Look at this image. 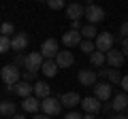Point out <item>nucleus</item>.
<instances>
[{
    "mask_svg": "<svg viewBox=\"0 0 128 119\" xmlns=\"http://www.w3.org/2000/svg\"><path fill=\"white\" fill-rule=\"evenodd\" d=\"M126 106H128V96L126 94H118L113 98V102H111V109L113 111H124Z\"/></svg>",
    "mask_w": 128,
    "mask_h": 119,
    "instance_id": "nucleus-18",
    "label": "nucleus"
},
{
    "mask_svg": "<svg viewBox=\"0 0 128 119\" xmlns=\"http://www.w3.org/2000/svg\"><path fill=\"white\" fill-rule=\"evenodd\" d=\"M96 72L94 70H90V68H86V70H81V72H79V83H81V85H86V87H94L96 85Z\"/></svg>",
    "mask_w": 128,
    "mask_h": 119,
    "instance_id": "nucleus-14",
    "label": "nucleus"
},
{
    "mask_svg": "<svg viewBox=\"0 0 128 119\" xmlns=\"http://www.w3.org/2000/svg\"><path fill=\"white\" fill-rule=\"evenodd\" d=\"M79 49H81L83 53H88V55H90L92 51H96V47H94V41H81V43H79Z\"/></svg>",
    "mask_w": 128,
    "mask_h": 119,
    "instance_id": "nucleus-25",
    "label": "nucleus"
},
{
    "mask_svg": "<svg viewBox=\"0 0 128 119\" xmlns=\"http://www.w3.org/2000/svg\"><path fill=\"white\" fill-rule=\"evenodd\" d=\"M120 32H122V38H128V21H124V23H122Z\"/></svg>",
    "mask_w": 128,
    "mask_h": 119,
    "instance_id": "nucleus-31",
    "label": "nucleus"
},
{
    "mask_svg": "<svg viewBox=\"0 0 128 119\" xmlns=\"http://www.w3.org/2000/svg\"><path fill=\"white\" fill-rule=\"evenodd\" d=\"M58 41L56 38H47V41H43L41 45V51L38 53L43 55V60H56V55H58Z\"/></svg>",
    "mask_w": 128,
    "mask_h": 119,
    "instance_id": "nucleus-5",
    "label": "nucleus"
},
{
    "mask_svg": "<svg viewBox=\"0 0 128 119\" xmlns=\"http://www.w3.org/2000/svg\"><path fill=\"white\" fill-rule=\"evenodd\" d=\"M0 77L4 81V85H17L19 79H22V72H19V68H15L13 64H9V66H4V68L0 70Z\"/></svg>",
    "mask_w": 128,
    "mask_h": 119,
    "instance_id": "nucleus-2",
    "label": "nucleus"
},
{
    "mask_svg": "<svg viewBox=\"0 0 128 119\" xmlns=\"http://www.w3.org/2000/svg\"><path fill=\"white\" fill-rule=\"evenodd\" d=\"M47 6H49V9H54V11H58V9H62V6H64V2H62V0H49V2H47Z\"/></svg>",
    "mask_w": 128,
    "mask_h": 119,
    "instance_id": "nucleus-28",
    "label": "nucleus"
},
{
    "mask_svg": "<svg viewBox=\"0 0 128 119\" xmlns=\"http://www.w3.org/2000/svg\"><path fill=\"white\" fill-rule=\"evenodd\" d=\"M9 49H11V38H6V36L0 34V53H6Z\"/></svg>",
    "mask_w": 128,
    "mask_h": 119,
    "instance_id": "nucleus-27",
    "label": "nucleus"
},
{
    "mask_svg": "<svg viewBox=\"0 0 128 119\" xmlns=\"http://www.w3.org/2000/svg\"><path fill=\"white\" fill-rule=\"evenodd\" d=\"M83 15H86V17L90 19V23L94 26V23H98V21L105 19V9L98 6V4H88V6H83Z\"/></svg>",
    "mask_w": 128,
    "mask_h": 119,
    "instance_id": "nucleus-3",
    "label": "nucleus"
},
{
    "mask_svg": "<svg viewBox=\"0 0 128 119\" xmlns=\"http://www.w3.org/2000/svg\"><path fill=\"white\" fill-rule=\"evenodd\" d=\"M11 119H26V117H24V115H22V113H15V115H13V117H11Z\"/></svg>",
    "mask_w": 128,
    "mask_h": 119,
    "instance_id": "nucleus-39",
    "label": "nucleus"
},
{
    "mask_svg": "<svg viewBox=\"0 0 128 119\" xmlns=\"http://www.w3.org/2000/svg\"><path fill=\"white\" fill-rule=\"evenodd\" d=\"M100 109H102V111H105V113H109V111H113V109H111V102H105V104H102V106H100Z\"/></svg>",
    "mask_w": 128,
    "mask_h": 119,
    "instance_id": "nucleus-36",
    "label": "nucleus"
},
{
    "mask_svg": "<svg viewBox=\"0 0 128 119\" xmlns=\"http://www.w3.org/2000/svg\"><path fill=\"white\" fill-rule=\"evenodd\" d=\"M24 60H26V55H15V62H13V66H15V68L24 66Z\"/></svg>",
    "mask_w": 128,
    "mask_h": 119,
    "instance_id": "nucleus-29",
    "label": "nucleus"
},
{
    "mask_svg": "<svg viewBox=\"0 0 128 119\" xmlns=\"http://www.w3.org/2000/svg\"><path fill=\"white\" fill-rule=\"evenodd\" d=\"M32 119H49V117H47V115H43V113H36Z\"/></svg>",
    "mask_w": 128,
    "mask_h": 119,
    "instance_id": "nucleus-37",
    "label": "nucleus"
},
{
    "mask_svg": "<svg viewBox=\"0 0 128 119\" xmlns=\"http://www.w3.org/2000/svg\"><path fill=\"white\" fill-rule=\"evenodd\" d=\"M13 32H15V26H13V23H0V34H2V36L9 38Z\"/></svg>",
    "mask_w": 128,
    "mask_h": 119,
    "instance_id": "nucleus-26",
    "label": "nucleus"
},
{
    "mask_svg": "<svg viewBox=\"0 0 128 119\" xmlns=\"http://www.w3.org/2000/svg\"><path fill=\"white\" fill-rule=\"evenodd\" d=\"M94 98L100 102H109L111 98V85H107V83H96L94 85Z\"/></svg>",
    "mask_w": 128,
    "mask_h": 119,
    "instance_id": "nucleus-10",
    "label": "nucleus"
},
{
    "mask_svg": "<svg viewBox=\"0 0 128 119\" xmlns=\"http://www.w3.org/2000/svg\"><path fill=\"white\" fill-rule=\"evenodd\" d=\"M41 70H43V74H45V77H56L58 66H56L54 60H45V62H43V66H41Z\"/></svg>",
    "mask_w": 128,
    "mask_h": 119,
    "instance_id": "nucleus-22",
    "label": "nucleus"
},
{
    "mask_svg": "<svg viewBox=\"0 0 128 119\" xmlns=\"http://www.w3.org/2000/svg\"><path fill=\"white\" fill-rule=\"evenodd\" d=\"M56 66L58 68H70V66L75 64V58H73V51H58V55H56Z\"/></svg>",
    "mask_w": 128,
    "mask_h": 119,
    "instance_id": "nucleus-8",
    "label": "nucleus"
},
{
    "mask_svg": "<svg viewBox=\"0 0 128 119\" xmlns=\"http://www.w3.org/2000/svg\"><path fill=\"white\" fill-rule=\"evenodd\" d=\"M64 119H81V115L75 113V111H70V113H66V117H64Z\"/></svg>",
    "mask_w": 128,
    "mask_h": 119,
    "instance_id": "nucleus-34",
    "label": "nucleus"
},
{
    "mask_svg": "<svg viewBox=\"0 0 128 119\" xmlns=\"http://www.w3.org/2000/svg\"><path fill=\"white\" fill-rule=\"evenodd\" d=\"M81 106L86 109V113H90V115H94V113H98L100 111V100H96L94 96H88V98H83L81 100Z\"/></svg>",
    "mask_w": 128,
    "mask_h": 119,
    "instance_id": "nucleus-13",
    "label": "nucleus"
},
{
    "mask_svg": "<svg viewBox=\"0 0 128 119\" xmlns=\"http://www.w3.org/2000/svg\"><path fill=\"white\" fill-rule=\"evenodd\" d=\"M81 119H96V117H94V115H90V113H86V115H83Z\"/></svg>",
    "mask_w": 128,
    "mask_h": 119,
    "instance_id": "nucleus-40",
    "label": "nucleus"
},
{
    "mask_svg": "<svg viewBox=\"0 0 128 119\" xmlns=\"http://www.w3.org/2000/svg\"><path fill=\"white\" fill-rule=\"evenodd\" d=\"M70 30H81V21H70Z\"/></svg>",
    "mask_w": 128,
    "mask_h": 119,
    "instance_id": "nucleus-35",
    "label": "nucleus"
},
{
    "mask_svg": "<svg viewBox=\"0 0 128 119\" xmlns=\"http://www.w3.org/2000/svg\"><path fill=\"white\" fill-rule=\"evenodd\" d=\"M60 104L62 106H68V109H75L77 104H81V98H79L77 92H66L60 96Z\"/></svg>",
    "mask_w": 128,
    "mask_h": 119,
    "instance_id": "nucleus-11",
    "label": "nucleus"
},
{
    "mask_svg": "<svg viewBox=\"0 0 128 119\" xmlns=\"http://www.w3.org/2000/svg\"><path fill=\"white\" fill-rule=\"evenodd\" d=\"M22 109L28 111V113H38V109H41V102H38V98L34 96H28L22 100Z\"/></svg>",
    "mask_w": 128,
    "mask_h": 119,
    "instance_id": "nucleus-16",
    "label": "nucleus"
},
{
    "mask_svg": "<svg viewBox=\"0 0 128 119\" xmlns=\"http://www.w3.org/2000/svg\"><path fill=\"white\" fill-rule=\"evenodd\" d=\"M122 55L128 58V38H122Z\"/></svg>",
    "mask_w": 128,
    "mask_h": 119,
    "instance_id": "nucleus-32",
    "label": "nucleus"
},
{
    "mask_svg": "<svg viewBox=\"0 0 128 119\" xmlns=\"http://www.w3.org/2000/svg\"><path fill=\"white\" fill-rule=\"evenodd\" d=\"M17 113V106H15V102H0V115H4V117H13V115Z\"/></svg>",
    "mask_w": 128,
    "mask_h": 119,
    "instance_id": "nucleus-19",
    "label": "nucleus"
},
{
    "mask_svg": "<svg viewBox=\"0 0 128 119\" xmlns=\"http://www.w3.org/2000/svg\"><path fill=\"white\" fill-rule=\"evenodd\" d=\"M43 55L38 53V51H32V53H28L26 55V60H24V68L28 70V72H36L38 68L43 66Z\"/></svg>",
    "mask_w": 128,
    "mask_h": 119,
    "instance_id": "nucleus-4",
    "label": "nucleus"
},
{
    "mask_svg": "<svg viewBox=\"0 0 128 119\" xmlns=\"http://www.w3.org/2000/svg\"><path fill=\"white\" fill-rule=\"evenodd\" d=\"M81 41H83V38H81V34H79L77 30H68V32L62 36V43H64L66 47H77Z\"/></svg>",
    "mask_w": 128,
    "mask_h": 119,
    "instance_id": "nucleus-15",
    "label": "nucleus"
},
{
    "mask_svg": "<svg viewBox=\"0 0 128 119\" xmlns=\"http://www.w3.org/2000/svg\"><path fill=\"white\" fill-rule=\"evenodd\" d=\"M79 34H81L83 41H92V38H96V26H92V23H88V26H81V30H79Z\"/></svg>",
    "mask_w": 128,
    "mask_h": 119,
    "instance_id": "nucleus-21",
    "label": "nucleus"
},
{
    "mask_svg": "<svg viewBox=\"0 0 128 119\" xmlns=\"http://www.w3.org/2000/svg\"><path fill=\"white\" fill-rule=\"evenodd\" d=\"M90 62L94 66H102V64H105V53H100V51H92V53H90Z\"/></svg>",
    "mask_w": 128,
    "mask_h": 119,
    "instance_id": "nucleus-23",
    "label": "nucleus"
},
{
    "mask_svg": "<svg viewBox=\"0 0 128 119\" xmlns=\"http://www.w3.org/2000/svg\"><path fill=\"white\" fill-rule=\"evenodd\" d=\"M15 94L22 96V98L32 96V85H30V83H26V81H19L17 85H15Z\"/></svg>",
    "mask_w": 128,
    "mask_h": 119,
    "instance_id": "nucleus-20",
    "label": "nucleus"
},
{
    "mask_svg": "<svg viewBox=\"0 0 128 119\" xmlns=\"http://www.w3.org/2000/svg\"><path fill=\"white\" fill-rule=\"evenodd\" d=\"M32 94H34V98H38V100H45V98L51 96V87L47 81H36L32 83Z\"/></svg>",
    "mask_w": 128,
    "mask_h": 119,
    "instance_id": "nucleus-7",
    "label": "nucleus"
},
{
    "mask_svg": "<svg viewBox=\"0 0 128 119\" xmlns=\"http://www.w3.org/2000/svg\"><path fill=\"white\" fill-rule=\"evenodd\" d=\"M113 43H115V36H113L111 32H100V34H96L94 47H96V51H100V53H107V51L113 49Z\"/></svg>",
    "mask_w": 128,
    "mask_h": 119,
    "instance_id": "nucleus-1",
    "label": "nucleus"
},
{
    "mask_svg": "<svg viewBox=\"0 0 128 119\" xmlns=\"http://www.w3.org/2000/svg\"><path fill=\"white\" fill-rule=\"evenodd\" d=\"M41 111L43 115H47V117H51V115H58L60 111H62V104H60V100H56V98H45V100H41Z\"/></svg>",
    "mask_w": 128,
    "mask_h": 119,
    "instance_id": "nucleus-6",
    "label": "nucleus"
},
{
    "mask_svg": "<svg viewBox=\"0 0 128 119\" xmlns=\"http://www.w3.org/2000/svg\"><path fill=\"white\" fill-rule=\"evenodd\" d=\"M126 113H128V106H126Z\"/></svg>",
    "mask_w": 128,
    "mask_h": 119,
    "instance_id": "nucleus-41",
    "label": "nucleus"
},
{
    "mask_svg": "<svg viewBox=\"0 0 128 119\" xmlns=\"http://www.w3.org/2000/svg\"><path fill=\"white\" fill-rule=\"evenodd\" d=\"M34 77H36V72H28V70L24 72V81H26V83H32V81H34Z\"/></svg>",
    "mask_w": 128,
    "mask_h": 119,
    "instance_id": "nucleus-30",
    "label": "nucleus"
},
{
    "mask_svg": "<svg viewBox=\"0 0 128 119\" xmlns=\"http://www.w3.org/2000/svg\"><path fill=\"white\" fill-rule=\"evenodd\" d=\"M26 47H28V34L26 32L13 34V38H11V49L13 51H24Z\"/></svg>",
    "mask_w": 128,
    "mask_h": 119,
    "instance_id": "nucleus-12",
    "label": "nucleus"
},
{
    "mask_svg": "<svg viewBox=\"0 0 128 119\" xmlns=\"http://www.w3.org/2000/svg\"><path fill=\"white\" fill-rule=\"evenodd\" d=\"M120 85H122V89H124V92L128 94V74H126V77H122V81H120Z\"/></svg>",
    "mask_w": 128,
    "mask_h": 119,
    "instance_id": "nucleus-33",
    "label": "nucleus"
},
{
    "mask_svg": "<svg viewBox=\"0 0 128 119\" xmlns=\"http://www.w3.org/2000/svg\"><path fill=\"white\" fill-rule=\"evenodd\" d=\"M105 62H107L109 66H113V70H118L120 66L124 64V55H122V51H118V49L107 51V53H105Z\"/></svg>",
    "mask_w": 128,
    "mask_h": 119,
    "instance_id": "nucleus-9",
    "label": "nucleus"
},
{
    "mask_svg": "<svg viewBox=\"0 0 128 119\" xmlns=\"http://www.w3.org/2000/svg\"><path fill=\"white\" fill-rule=\"evenodd\" d=\"M66 17L70 21H79V17H83V6L81 4H68L66 6Z\"/></svg>",
    "mask_w": 128,
    "mask_h": 119,
    "instance_id": "nucleus-17",
    "label": "nucleus"
},
{
    "mask_svg": "<svg viewBox=\"0 0 128 119\" xmlns=\"http://www.w3.org/2000/svg\"><path fill=\"white\" fill-rule=\"evenodd\" d=\"M105 77L109 79V83H120L122 81V74H120V70H105Z\"/></svg>",
    "mask_w": 128,
    "mask_h": 119,
    "instance_id": "nucleus-24",
    "label": "nucleus"
},
{
    "mask_svg": "<svg viewBox=\"0 0 128 119\" xmlns=\"http://www.w3.org/2000/svg\"><path fill=\"white\" fill-rule=\"evenodd\" d=\"M113 119H128V115H124V113H118Z\"/></svg>",
    "mask_w": 128,
    "mask_h": 119,
    "instance_id": "nucleus-38",
    "label": "nucleus"
}]
</instances>
